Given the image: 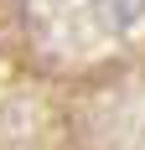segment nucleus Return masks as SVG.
Wrapping results in <instances>:
<instances>
[{"label":"nucleus","mask_w":145,"mask_h":150,"mask_svg":"<svg viewBox=\"0 0 145 150\" xmlns=\"http://www.w3.org/2000/svg\"><path fill=\"white\" fill-rule=\"evenodd\" d=\"M104 21H114V26H130V21H140L145 16V0H99Z\"/></svg>","instance_id":"1"}]
</instances>
